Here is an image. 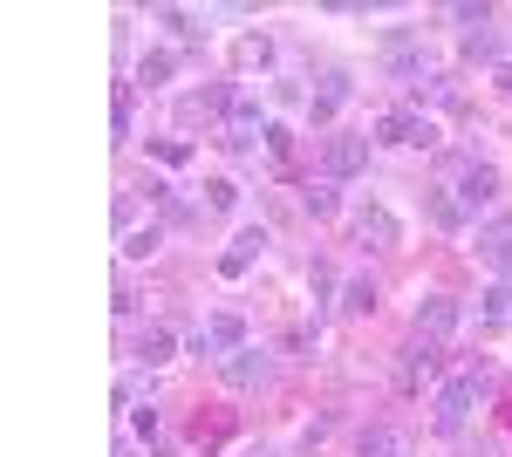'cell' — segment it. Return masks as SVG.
I'll return each mask as SVG.
<instances>
[{"label":"cell","mask_w":512,"mask_h":457,"mask_svg":"<svg viewBox=\"0 0 512 457\" xmlns=\"http://www.w3.org/2000/svg\"><path fill=\"white\" fill-rule=\"evenodd\" d=\"M478 396H485V369H458V376H444V382H437V396H431V430H437V437H465V430H472Z\"/></svg>","instance_id":"cell-1"},{"label":"cell","mask_w":512,"mask_h":457,"mask_svg":"<svg viewBox=\"0 0 512 457\" xmlns=\"http://www.w3.org/2000/svg\"><path fill=\"white\" fill-rule=\"evenodd\" d=\"M369 144H383V151H437L444 130H437L431 110H383L369 123Z\"/></svg>","instance_id":"cell-2"},{"label":"cell","mask_w":512,"mask_h":457,"mask_svg":"<svg viewBox=\"0 0 512 457\" xmlns=\"http://www.w3.org/2000/svg\"><path fill=\"white\" fill-rule=\"evenodd\" d=\"M349 232H355V246H369V253H396L410 239V226H403V212H396L390 198H362L349 212Z\"/></svg>","instance_id":"cell-3"},{"label":"cell","mask_w":512,"mask_h":457,"mask_svg":"<svg viewBox=\"0 0 512 457\" xmlns=\"http://www.w3.org/2000/svg\"><path fill=\"white\" fill-rule=\"evenodd\" d=\"M239 348H253V328H246V314H239V307H212V314L198 321V335H192V355H212V362H226V355H239Z\"/></svg>","instance_id":"cell-4"},{"label":"cell","mask_w":512,"mask_h":457,"mask_svg":"<svg viewBox=\"0 0 512 457\" xmlns=\"http://www.w3.org/2000/svg\"><path fill=\"white\" fill-rule=\"evenodd\" d=\"M369 130H328L321 137V178H335V185H349V178H362L369 171Z\"/></svg>","instance_id":"cell-5"},{"label":"cell","mask_w":512,"mask_h":457,"mask_svg":"<svg viewBox=\"0 0 512 457\" xmlns=\"http://www.w3.org/2000/svg\"><path fill=\"white\" fill-rule=\"evenodd\" d=\"M458 328H465V307L451 301V294H424L417 314H410V342H424V348H451Z\"/></svg>","instance_id":"cell-6"},{"label":"cell","mask_w":512,"mask_h":457,"mask_svg":"<svg viewBox=\"0 0 512 457\" xmlns=\"http://www.w3.org/2000/svg\"><path fill=\"white\" fill-rule=\"evenodd\" d=\"M451 198H458L465 212L499 205V164H492V157H458V164H451Z\"/></svg>","instance_id":"cell-7"},{"label":"cell","mask_w":512,"mask_h":457,"mask_svg":"<svg viewBox=\"0 0 512 457\" xmlns=\"http://www.w3.org/2000/svg\"><path fill=\"white\" fill-rule=\"evenodd\" d=\"M226 62H233V76H267L280 62V41L267 35V28H239L233 48H226Z\"/></svg>","instance_id":"cell-8"},{"label":"cell","mask_w":512,"mask_h":457,"mask_svg":"<svg viewBox=\"0 0 512 457\" xmlns=\"http://www.w3.org/2000/svg\"><path fill=\"white\" fill-rule=\"evenodd\" d=\"M178 69H185V55H178V48H164V41H151V48L137 55V69H130V89H151V96H158V89L178 82Z\"/></svg>","instance_id":"cell-9"},{"label":"cell","mask_w":512,"mask_h":457,"mask_svg":"<svg viewBox=\"0 0 512 457\" xmlns=\"http://www.w3.org/2000/svg\"><path fill=\"white\" fill-rule=\"evenodd\" d=\"M437 369H444V348H424V342L396 348V389H403V396H417L424 382H437Z\"/></svg>","instance_id":"cell-10"},{"label":"cell","mask_w":512,"mask_h":457,"mask_svg":"<svg viewBox=\"0 0 512 457\" xmlns=\"http://www.w3.org/2000/svg\"><path fill=\"white\" fill-rule=\"evenodd\" d=\"M267 246H274V232H267V226H239V232H233V246L219 253V273H226V280L253 273L260 260H267Z\"/></svg>","instance_id":"cell-11"},{"label":"cell","mask_w":512,"mask_h":457,"mask_svg":"<svg viewBox=\"0 0 512 457\" xmlns=\"http://www.w3.org/2000/svg\"><path fill=\"white\" fill-rule=\"evenodd\" d=\"M239 437V410H226V403H205L192 417V451H226Z\"/></svg>","instance_id":"cell-12"},{"label":"cell","mask_w":512,"mask_h":457,"mask_svg":"<svg viewBox=\"0 0 512 457\" xmlns=\"http://www.w3.org/2000/svg\"><path fill=\"white\" fill-rule=\"evenodd\" d=\"M178 362V335L164 328V321H151L144 335H137V348H130V369H144V376H158V369H171Z\"/></svg>","instance_id":"cell-13"},{"label":"cell","mask_w":512,"mask_h":457,"mask_svg":"<svg viewBox=\"0 0 512 457\" xmlns=\"http://www.w3.org/2000/svg\"><path fill=\"white\" fill-rule=\"evenodd\" d=\"M349 89H355V82L342 76V69H328V76H321V89H308V103H301V110H308V123H315V130H328V123L342 116V103H349Z\"/></svg>","instance_id":"cell-14"},{"label":"cell","mask_w":512,"mask_h":457,"mask_svg":"<svg viewBox=\"0 0 512 457\" xmlns=\"http://www.w3.org/2000/svg\"><path fill=\"white\" fill-rule=\"evenodd\" d=\"M417 444H410V430L403 423H362L355 430V457H410Z\"/></svg>","instance_id":"cell-15"},{"label":"cell","mask_w":512,"mask_h":457,"mask_svg":"<svg viewBox=\"0 0 512 457\" xmlns=\"http://www.w3.org/2000/svg\"><path fill=\"white\" fill-rule=\"evenodd\" d=\"M233 96H239V89H226V82H219V89H192V96L178 103V123H219V130H226Z\"/></svg>","instance_id":"cell-16"},{"label":"cell","mask_w":512,"mask_h":457,"mask_svg":"<svg viewBox=\"0 0 512 457\" xmlns=\"http://www.w3.org/2000/svg\"><path fill=\"white\" fill-rule=\"evenodd\" d=\"M219 376L233 382V389H260V382L274 376V362H267V348H239V355L219 362Z\"/></svg>","instance_id":"cell-17"},{"label":"cell","mask_w":512,"mask_h":457,"mask_svg":"<svg viewBox=\"0 0 512 457\" xmlns=\"http://www.w3.org/2000/svg\"><path fill=\"white\" fill-rule=\"evenodd\" d=\"M198 205H205V212H219V219H233L239 205H246V191H239V178H226V171H212V178L198 185Z\"/></svg>","instance_id":"cell-18"},{"label":"cell","mask_w":512,"mask_h":457,"mask_svg":"<svg viewBox=\"0 0 512 457\" xmlns=\"http://www.w3.org/2000/svg\"><path fill=\"white\" fill-rule=\"evenodd\" d=\"M301 212L321 219V226L342 219V185H335V178H308V185H301Z\"/></svg>","instance_id":"cell-19"},{"label":"cell","mask_w":512,"mask_h":457,"mask_svg":"<svg viewBox=\"0 0 512 457\" xmlns=\"http://www.w3.org/2000/svg\"><path fill=\"white\" fill-rule=\"evenodd\" d=\"M260 151L274 157V171H301V130H294V123H267V144H260Z\"/></svg>","instance_id":"cell-20"},{"label":"cell","mask_w":512,"mask_h":457,"mask_svg":"<svg viewBox=\"0 0 512 457\" xmlns=\"http://www.w3.org/2000/svg\"><path fill=\"white\" fill-rule=\"evenodd\" d=\"M376 301H383V294H376V280H369V273H349V280H342V314H349V321H369Z\"/></svg>","instance_id":"cell-21"},{"label":"cell","mask_w":512,"mask_h":457,"mask_svg":"<svg viewBox=\"0 0 512 457\" xmlns=\"http://www.w3.org/2000/svg\"><path fill=\"white\" fill-rule=\"evenodd\" d=\"M478 328H512V280H492L478 294Z\"/></svg>","instance_id":"cell-22"},{"label":"cell","mask_w":512,"mask_h":457,"mask_svg":"<svg viewBox=\"0 0 512 457\" xmlns=\"http://www.w3.org/2000/svg\"><path fill=\"white\" fill-rule=\"evenodd\" d=\"M424 212H431V226H444V232H465V205L451 198V185H437V191H424Z\"/></svg>","instance_id":"cell-23"},{"label":"cell","mask_w":512,"mask_h":457,"mask_svg":"<svg viewBox=\"0 0 512 457\" xmlns=\"http://www.w3.org/2000/svg\"><path fill=\"white\" fill-rule=\"evenodd\" d=\"M478 267L492 273V280H512V232H492V239H478Z\"/></svg>","instance_id":"cell-24"},{"label":"cell","mask_w":512,"mask_h":457,"mask_svg":"<svg viewBox=\"0 0 512 457\" xmlns=\"http://www.w3.org/2000/svg\"><path fill=\"white\" fill-rule=\"evenodd\" d=\"M158 246H164V226H158V219H151V226H137V232H123V239H117V253L130 260V267H137V260H151Z\"/></svg>","instance_id":"cell-25"},{"label":"cell","mask_w":512,"mask_h":457,"mask_svg":"<svg viewBox=\"0 0 512 457\" xmlns=\"http://www.w3.org/2000/svg\"><path fill=\"white\" fill-rule=\"evenodd\" d=\"M308 287H315V307H342V273L328 260H308Z\"/></svg>","instance_id":"cell-26"},{"label":"cell","mask_w":512,"mask_h":457,"mask_svg":"<svg viewBox=\"0 0 512 457\" xmlns=\"http://www.w3.org/2000/svg\"><path fill=\"white\" fill-rule=\"evenodd\" d=\"M158 437H164L158 403H137V410H130V444H158Z\"/></svg>","instance_id":"cell-27"},{"label":"cell","mask_w":512,"mask_h":457,"mask_svg":"<svg viewBox=\"0 0 512 457\" xmlns=\"http://www.w3.org/2000/svg\"><path fill=\"white\" fill-rule=\"evenodd\" d=\"M151 21H158V28H171V35H178V41H192V35H198V21H205V14H192V7H151Z\"/></svg>","instance_id":"cell-28"},{"label":"cell","mask_w":512,"mask_h":457,"mask_svg":"<svg viewBox=\"0 0 512 457\" xmlns=\"http://www.w3.org/2000/svg\"><path fill=\"white\" fill-rule=\"evenodd\" d=\"M465 55H472V62H492V69H499V35H492V28H472V35H465Z\"/></svg>","instance_id":"cell-29"},{"label":"cell","mask_w":512,"mask_h":457,"mask_svg":"<svg viewBox=\"0 0 512 457\" xmlns=\"http://www.w3.org/2000/svg\"><path fill=\"white\" fill-rule=\"evenodd\" d=\"M151 157L178 171V164H192V144H185V137H158V144H151Z\"/></svg>","instance_id":"cell-30"},{"label":"cell","mask_w":512,"mask_h":457,"mask_svg":"<svg viewBox=\"0 0 512 457\" xmlns=\"http://www.w3.org/2000/svg\"><path fill=\"white\" fill-rule=\"evenodd\" d=\"M110 123H117V137H130V123H137V103H130V82L117 89V116H110Z\"/></svg>","instance_id":"cell-31"},{"label":"cell","mask_w":512,"mask_h":457,"mask_svg":"<svg viewBox=\"0 0 512 457\" xmlns=\"http://www.w3.org/2000/svg\"><path fill=\"white\" fill-rule=\"evenodd\" d=\"M328 430H335V417H315V423H308V430H301V437H294V444H301V451H315V444H321V437H328Z\"/></svg>","instance_id":"cell-32"},{"label":"cell","mask_w":512,"mask_h":457,"mask_svg":"<svg viewBox=\"0 0 512 457\" xmlns=\"http://www.w3.org/2000/svg\"><path fill=\"white\" fill-rule=\"evenodd\" d=\"M492 89H499V96H512V62H499V69H492Z\"/></svg>","instance_id":"cell-33"},{"label":"cell","mask_w":512,"mask_h":457,"mask_svg":"<svg viewBox=\"0 0 512 457\" xmlns=\"http://www.w3.org/2000/svg\"><path fill=\"white\" fill-rule=\"evenodd\" d=\"M233 457H274V444H239Z\"/></svg>","instance_id":"cell-34"}]
</instances>
